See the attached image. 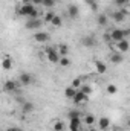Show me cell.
Returning a JSON list of instances; mask_svg holds the SVG:
<instances>
[{"instance_id":"1","label":"cell","mask_w":130,"mask_h":131,"mask_svg":"<svg viewBox=\"0 0 130 131\" xmlns=\"http://www.w3.org/2000/svg\"><path fill=\"white\" fill-rule=\"evenodd\" d=\"M17 15L20 17H26V18H40V11L37 9V6H34L32 3H23L17 8Z\"/></svg>"},{"instance_id":"2","label":"cell","mask_w":130,"mask_h":131,"mask_svg":"<svg viewBox=\"0 0 130 131\" xmlns=\"http://www.w3.org/2000/svg\"><path fill=\"white\" fill-rule=\"evenodd\" d=\"M41 53H44V57H46L48 63H51V64H58L60 55L57 53L55 46H44V49H43V52H41Z\"/></svg>"},{"instance_id":"3","label":"cell","mask_w":130,"mask_h":131,"mask_svg":"<svg viewBox=\"0 0 130 131\" xmlns=\"http://www.w3.org/2000/svg\"><path fill=\"white\" fill-rule=\"evenodd\" d=\"M129 31H126V29H118V28H115V29H110V32H109V38H110V43H116V41H121V40H124V38H127L129 37Z\"/></svg>"},{"instance_id":"4","label":"cell","mask_w":130,"mask_h":131,"mask_svg":"<svg viewBox=\"0 0 130 131\" xmlns=\"http://www.w3.org/2000/svg\"><path fill=\"white\" fill-rule=\"evenodd\" d=\"M32 38H34V41L38 43V44H48L49 40H51V35L46 31H37V32H34Z\"/></svg>"},{"instance_id":"5","label":"cell","mask_w":130,"mask_h":131,"mask_svg":"<svg viewBox=\"0 0 130 131\" xmlns=\"http://www.w3.org/2000/svg\"><path fill=\"white\" fill-rule=\"evenodd\" d=\"M112 47H113V52H119V53H126L129 50V40L124 38L121 41H116V43H110Z\"/></svg>"},{"instance_id":"6","label":"cell","mask_w":130,"mask_h":131,"mask_svg":"<svg viewBox=\"0 0 130 131\" xmlns=\"http://www.w3.org/2000/svg\"><path fill=\"white\" fill-rule=\"evenodd\" d=\"M81 124H83V127H95V124H97V117H95V114H90V113H86V114H83L81 116Z\"/></svg>"},{"instance_id":"7","label":"cell","mask_w":130,"mask_h":131,"mask_svg":"<svg viewBox=\"0 0 130 131\" xmlns=\"http://www.w3.org/2000/svg\"><path fill=\"white\" fill-rule=\"evenodd\" d=\"M97 130L98 131H106L109 130L110 127H112V124H110V119L109 117H106V116H101L99 119H97Z\"/></svg>"},{"instance_id":"8","label":"cell","mask_w":130,"mask_h":131,"mask_svg":"<svg viewBox=\"0 0 130 131\" xmlns=\"http://www.w3.org/2000/svg\"><path fill=\"white\" fill-rule=\"evenodd\" d=\"M43 25H44V23H43L41 17H40V18H28V21L25 23V28L29 29V31H32V29H40Z\"/></svg>"},{"instance_id":"9","label":"cell","mask_w":130,"mask_h":131,"mask_svg":"<svg viewBox=\"0 0 130 131\" xmlns=\"http://www.w3.org/2000/svg\"><path fill=\"white\" fill-rule=\"evenodd\" d=\"M20 85H31L34 82V76L31 73H28V72H22L20 75H18V81H17Z\"/></svg>"},{"instance_id":"10","label":"cell","mask_w":130,"mask_h":131,"mask_svg":"<svg viewBox=\"0 0 130 131\" xmlns=\"http://www.w3.org/2000/svg\"><path fill=\"white\" fill-rule=\"evenodd\" d=\"M17 90H18V82H17V81H14V79L5 81V84H3V92H6V93H15Z\"/></svg>"},{"instance_id":"11","label":"cell","mask_w":130,"mask_h":131,"mask_svg":"<svg viewBox=\"0 0 130 131\" xmlns=\"http://www.w3.org/2000/svg\"><path fill=\"white\" fill-rule=\"evenodd\" d=\"M109 63L118 66V64H123L124 63V53H119V52H110L109 53Z\"/></svg>"},{"instance_id":"12","label":"cell","mask_w":130,"mask_h":131,"mask_svg":"<svg viewBox=\"0 0 130 131\" xmlns=\"http://www.w3.org/2000/svg\"><path fill=\"white\" fill-rule=\"evenodd\" d=\"M81 130H83L81 117H73V119H69V131H81Z\"/></svg>"},{"instance_id":"13","label":"cell","mask_w":130,"mask_h":131,"mask_svg":"<svg viewBox=\"0 0 130 131\" xmlns=\"http://www.w3.org/2000/svg\"><path fill=\"white\" fill-rule=\"evenodd\" d=\"M94 67H95L98 75H106L107 73V64L101 60H94Z\"/></svg>"},{"instance_id":"14","label":"cell","mask_w":130,"mask_h":131,"mask_svg":"<svg viewBox=\"0 0 130 131\" xmlns=\"http://www.w3.org/2000/svg\"><path fill=\"white\" fill-rule=\"evenodd\" d=\"M72 101H73L75 105H83V104H86V102L89 101V96H86L84 93H81V92L77 90V93H75V96L72 98Z\"/></svg>"},{"instance_id":"15","label":"cell","mask_w":130,"mask_h":131,"mask_svg":"<svg viewBox=\"0 0 130 131\" xmlns=\"http://www.w3.org/2000/svg\"><path fill=\"white\" fill-rule=\"evenodd\" d=\"M81 44L84 47H94L97 46V38L94 35H86V37H81Z\"/></svg>"},{"instance_id":"16","label":"cell","mask_w":130,"mask_h":131,"mask_svg":"<svg viewBox=\"0 0 130 131\" xmlns=\"http://www.w3.org/2000/svg\"><path fill=\"white\" fill-rule=\"evenodd\" d=\"M0 66H2L3 70H11V69L14 67L12 58H11L9 55H3V58H2V61H0Z\"/></svg>"},{"instance_id":"17","label":"cell","mask_w":130,"mask_h":131,"mask_svg":"<svg viewBox=\"0 0 130 131\" xmlns=\"http://www.w3.org/2000/svg\"><path fill=\"white\" fill-rule=\"evenodd\" d=\"M110 17H112V20H113V21H116V23H123V21H126V20H127V18H126V15L121 12V9H119V8H118L116 11H113V12L110 14Z\"/></svg>"},{"instance_id":"18","label":"cell","mask_w":130,"mask_h":131,"mask_svg":"<svg viewBox=\"0 0 130 131\" xmlns=\"http://www.w3.org/2000/svg\"><path fill=\"white\" fill-rule=\"evenodd\" d=\"M51 128L52 131H64L66 130V124L61 121V119H55L51 122Z\"/></svg>"},{"instance_id":"19","label":"cell","mask_w":130,"mask_h":131,"mask_svg":"<svg viewBox=\"0 0 130 131\" xmlns=\"http://www.w3.org/2000/svg\"><path fill=\"white\" fill-rule=\"evenodd\" d=\"M78 14H80L78 6H77V5H69V8H67V15H69V18L77 20V18H78Z\"/></svg>"},{"instance_id":"20","label":"cell","mask_w":130,"mask_h":131,"mask_svg":"<svg viewBox=\"0 0 130 131\" xmlns=\"http://www.w3.org/2000/svg\"><path fill=\"white\" fill-rule=\"evenodd\" d=\"M78 92H81V93H84L86 96H90V95L94 93V87H92L90 84H84V82H83V84L80 85V89H78Z\"/></svg>"},{"instance_id":"21","label":"cell","mask_w":130,"mask_h":131,"mask_svg":"<svg viewBox=\"0 0 130 131\" xmlns=\"http://www.w3.org/2000/svg\"><path fill=\"white\" fill-rule=\"evenodd\" d=\"M34 110H35V105H34V102H23L22 104V111L25 113V114H29V113H32Z\"/></svg>"},{"instance_id":"22","label":"cell","mask_w":130,"mask_h":131,"mask_svg":"<svg viewBox=\"0 0 130 131\" xmlns=\"http://www.w3.org/2000/svg\"><path fill=\"white\" fill-rule=\"evenodd\" d=\"M55 50H57V53H58L60 57H67V55H69V46H66V44H58V46H55Z\"/></svg>"},{"instance_id":"23","label":"cell","mask_w":130,"mask_h":131,"mask_svg":"<svg viewBox=\"0 0 130 131\" xmlns=\"http://www.w3.org/2000/svg\"><path fill=\"white\" fill-rule=\"evenodd\" d=\"M97 23H98V26L106 28V26L109 25V17H107L106 14H99V15L97 17Z\"/></svg>"},{"instance_id":"24","label":"cell","mask_w":130,"mask_h":131,"mask_svg":"<svg viewBox=\"0 0 130 131\" xmlns=\"http://www.w3.org/2000/svg\"><path fill=\"white\" fill-rule=\"evenodd\" d=\"M54 15H55V12H54V11H48V12H44V14L41 15L43 23H44V25H49V23H51V20L54 18Z\"/></svg>"},{"instance_id":"25","label":"cell","mask_w":130,"mask_h":131,"mask_svg":"<svg viewBox=\"0 0 130 131\" xmlns=\"http://www.w3.org/2000/svg\"><path fill=\"white\" fill-rule=\"evenodd\" d=\"M49 25H51V26H54V28H61V26H63V18H61L60 15H57V14H55Z\"/></svg>"},{"instance_id":"26","label":"cell","mask_w":130,"mask_h":131,"mask_svg":"<svg viewBox=\"0 0 130 131\" xmlns=\"http://www.w3.org/2000/svg\"><path fill=\"white\" fill-rule=\"evenodd\" d=\"M58 66L66 69V67L72 66V61H70V58H69V57H60V60H58Z\"/></svg>"},{"instance_id":"27","label":"cell","mask_w":130,"mask_h":131,"mask_svg":"<svg viewBox=\"0 0 130 131\" xmlns=\"http://www.w3.org/2000/svg\"><path fill=\"white\" fill-rule=\"evenodd\" d=\"M75 93H77V89H73V87H70V85H67L64 89V96L67 99H72L75 96Z\"/></svg>"},{"instance_id":"28","label":"cell","mask_w":130,"mask_h":131,"mask_svg":"<svg viewBox=\"0 0 130 131\" xmlns=\"http://www.w3.org/2000/svg\"><path fill=\"white\" fill-rule=\"evenodd\" d=\"M83 84V76H77V78H73V81H72V84H70V87H73V89H80V85Z\"/></svg>"},{"instance_id":"29","label":"cell","mask_w":130,"mask_h":131,"mask_svg":"<svg viewBox=\"0 0 130 131\" xmlns=\"http://www.w3.org/2000/svg\"><path fill=\"white\" fill-rule=\"evenodd\" d=\"M106 92H107L109 95H115V93H118V87H116L115 84H107V85H106Z\"/></svg>"},{"instance_id":"30","label":"cell","mask_w":130,"mask_h":131,"mask_svg":"<svg viewBox=\"0 0 130 131\" xmlns=\"http://www.w3.org/2000/svg\"><path fill=\"white\" fill-rule=\"evenodd\" d=\"M81 111L80 110H69V113H67V117L69 119H73V117H81Z\"/></svg>"},{"instance_id":"31","label":"cell","mask_w":130,"mask_h":131,"mask_svg":"<svg viewBox=\"0 0 130 131\" xmlns=\"http://www.w3.org/2000/svg\"><path fill=\"white\" fill-rule=\"evenodd\" d=\"M41 5H43L44 8H54V6L57 5V0H43Z\"/></svg>"},{"instance_id":"32","label":"cell","mask_w":130,"mask_h":131,"mask_svg":"<svg viewBox=\"0 0 130 131\" xmlns=\"http://www.w3.org/2000/svg\"><path fill=\"white\" fill-rule=\"evenodd\" d=\"M113 3H115L118 8H124V6H129V0H113Z\"/></svg>"},{"instance_id":"33","label":"cell","mask_w":130,"mask_h":131,"mask_svg":"<svg viewBox=\"0 0 130 131\" xmlns=\"http://www.w3.org/2000/svg\"><path fill=\"white\" fill-rule=\"evenodd\" d=\"M41 2H43V0H31V3H32L34 6H37V5H41Z\"/></svg>"},{"instance_id":"34","label":"cell","mask_w":130,"mask_h":131,"mask_svg":"<svg viewBox=\"0 0 130 131\" xmlns=\"http://www.w3.org/2000/svg\"><path fill=\"white\" fill-rule=\"evenodd\" d=\"M90 8H92V9H94V11H97V3H95V2H92V3H90Z\"/></svg>"},{"instance_id":"35","label":"cell","mask_w":130,"mask_h":131,"mask_svg":"<svg viewBox=\"0 0 130 131\" xmlns=\"http://www.w3.org/2000/svg\"><path fill=\"white\" fill-rule=\"evenodd\" d=\"M6 131H22L20 128H15V127H12V128H8Z\"/></svg>"},{"instance_id":"36","label":"cell","mask_w":130,"mask_h":131,"mask_svg":"<svg viewBox=\"0 0 130 131\" xmlns=\"http://www.w3.org/2000/svg\"><path fill=\"white\" fill-rule=\"evenodd\" d=\"M18 3H20V5H23V3H31V0H18Z\"/></svg>"},{"instance_id":"37","label":"cell","mask_w":130,"mask_h":131,"mask_svg":"<svg viewBox=\"0 0 130 131\" xmlns=\"http://www.w3.org/2000/svg\"><path fill=\"white\" fill-rule=\"evenodd\" d=\"M86 131H98V130L95 128V127H89V128H87Z\"/></svg>"},{"instance_id":"38","label":"cell","mask_w":130,"mask_h":131,"mask_svg":"<svg viewBox=\"0 0 130 131\" xmlns=\"http://www.w3.org/2000/svg\"><path fill=\"white\" fill-rule=\"evenodd\" d=\"M84 2H86V3H89V5H90V3H92V2H95V0H84Z\"/></svg>"},{"instance_id":"39","label":"cell","mask_w":130,"mask_h":131,"mask_svg":"<svg viewBox=\"0 0 130 131\" xmlns=\"http://www.w3.org/2000/svg\"><path fill=\"white\" fill-rule=\"evenodd\" d=\"M115 131H123V130H119V128H118V130H115Z\"/></svg>"}]
</instances>
